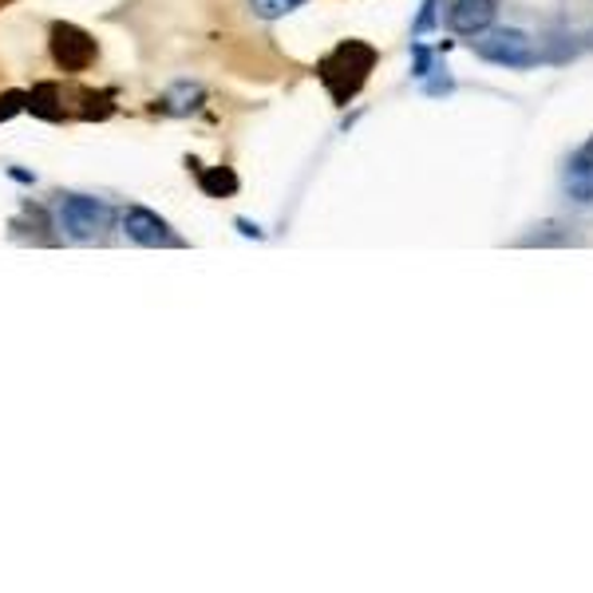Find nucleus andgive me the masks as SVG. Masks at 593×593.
Wrapping results in <instances>:
<instances>
[{
    "label": "nucleus",
    "mask_w": 593,
    "mask_h": 593,
    "mask_svg": "<svg viewBox=\"0 0 593 593\" xmlns=\"http://www.w3.org/2000/svg\"><path fill=\"white\" fill-rule=\"evenodd\" d=\"M24 103H28V95H24V91H4V95H0V124L16 119V115L24 112Z\"/></svg>",
    "instance_id": "obj_15"
},
{
    "label": "nucleus",
    "mask_w": 593,
    "mask_h": 593,
    "mask_svg": "<svg viewBox=\"0 0 593 593\" xmlns=\"http://www.w3.org/2000/svg\"><path fill=\"white\" fill-rule=\"evenodd\" d=\"M79 103H83V107H79V119H88V124H91V119H100V124H103V119H112V115H115V95H112V91H88V88H83V91H79Z\"/></svg>",
    "instance_id": "obj_11"
},
{
    "label": "nucleus",
    "mask_w": 593,
    "mask_h": 593,
    "mask_svg": "<svg viewBox=\"0 0 593 593\" xmlns=\"http://www.w3.org/2000/svg\"><path fill=\"white\" fill-rule=\"evenodd\" d=\"M566 194H570L578 206H593V139L570 158V167H566Z\"/></svg>",
    "instance_id": "obj_8"
},
{
    "label": "nucleus",
    "mask_w": 593,
    "mask_h": 593,
    "mask_svg": "<svg viewBox=\"0 0 593 593\" xmlns=\"http://www.w3.org/2000/svg\"><path fill=\"white\" fill-rule=\"evenodd\" d=\"M202 103H206V88L191 83V79H179L175 88L163 91V100H155V112L170 115V119H186V115L202 112Z\"/></svg>",
    "instance_id": "obj_7"
},
{
    "label": "nucleus",
    "mask_w": 593,
    "mask_h": 593,
    "mask_svg": "<svg viewBox=\"0 0 593 593\" xmlns=\"http://www.w3.org/2000/svg\"><path fill=\"white\" fill-rule=\"evenodd\" d=\"M48 48H52L56 67H64V72H72V76H76V72H88V67L95 64V56H100L95 36H88L83 28H76V24H67V21L52 24Z\"/></svg>",
    "instance_id": "obj_4"
},
{
    "label": "nucleus",
    "mask_w": 593,
    "mask_h": 593,
    "mask_svg": "<svg viewBox=\"0 0 593 593\" xmlns=\"http://www.w3.org/2000/svg\"><path fill=\"white\" fill-rule=\"evenodd\" d=\"M237 234H242V237H266V234H261V225H254V222H249V218H237Z\"/></svg>",
    "instance_id": "obj_17"
},
{
    "label": "nucleus",
    "mask_w": 593,
    "mask_h": 593,
    "mask_svg": "<svg viewBox=\"0 0 593 593\" xmlns=\"http://www.w3.org/2000/svg\"><path fill=\"white\" fill-rule=\"evenodd\" d=\"M249 4V12L258 16V21H285V16H293L297 9H305L309 0H246Z\"/></svg>",
    "instance_id": "obj_12"
},
{
    "label": "nucleus",
    "mask_w": 593,
    "mask_h": 593,
    "mask_svg": "<svg viewBox=\"0 0 593 593\" xmlns=\"http://www.w3.org/2000/svg\"><path fill=\"white\" fill-rule=\"evenodd\" d=\"M372 67H376V48L364 44V40H345V44H336L333 52L317 64V76H321L325 91L333 95V103L345 107L348 100H357V91L364 88Z\"/></svg>",
    "instance_id": "obj_1"
},
{
    "label": "nucleus",
    "mask_w": 593,
    "mask_h": 593,
    "mask_svg": "<svg viewBox=\"0 0 593 593\" xmlns=\"http://www.w3.org/2000/svg\"><path fill=\"white\" fill-rule=\"evenodd\" d=\"M494 16H499V4L494 0H451L448 9V28L455 36H482L487 28H494Z\"/></svg>",
    "instance_id": "obj_6"
},
{
    "label": "nucleus",
    "mask_w": 593,
    "mask_h": 593,
    "mask_svg": "<svg viewBox=\"0 0 593 593\" xmlns=\"http://www.w3.org/2000/svg\"><path fill=\"white\" fill-rule=\"evenodd\" d=\"M424 91L427 95H448V91H455V79L439 76V79H431V83H424Z\"/></svg>",
    "instance_id": "obj_16"
},
{
    "label": "nucleus",
    "mask_w": 593,
    "mask_h": 593,
    "mask_svg": "<svg viewBox=\"0 0 593 593\" xmlns=\"http://www.w3.org/2000/svg\"><path fill=\"white\" fill-rule=\"evenodd\" d=\"M119 222H124V234L131 237L134 246H146V249H182L186 246V237H182L167 218H158L155 210H146V206H127Z\"/></svg>",
    "instance_id": "obj_5"
},
{
    "label": "nucleus",
    "mask_w": 593,
    "mask_h": 593,
    "mask_svg": "<svg viewBox=\"0 0 593 593\" xmlns=\"http://www.w3.org/2000/svg\"><path fill=\"white\" fill-rule=\"evenodd\" d=\"M52 222H56L64 242L88 246V242H100L112 230L115 210L103 198H91V194H60L56 206H52Z\"/></svg>",
    "instance_id": "obj_2"
},
{
    "label": "nucleus",
    "mask_w": 593,
    "mask_h": 593,
    "mask_svg": "<svg viewBox=\"0 0 593 593\" xmlns=\"http://www.w3.org/2000/svg\"><path fill=\"white\" fill-rule=\"evenodd\" d=\"M436 9H439V0H424V4H420V16L412 21V36H427L436 28V16H439Z\"/></svg>",
    "instance_id": "obj_14"
},
{
    "label": "nucleus",
    "mask_w": 593,
    "mask_h": 593,
    "mask_svg": "<svg viewBox=\"0 0 593 593\" xmlns=\"http://www.w3.org/2000/svg\"><path fill=\"white\" fill-rule=\"evenodd\" d=\"M412 60H415V64H412V76L415 79H427L439 67L436 64V52H431V48H424L420 40H412Z\"/></svg>",
    "instance_id": "obj_13"
},
{
    "label": "nucleus",
    "mask_w": 593,
    "mask_h": 593,
    "mask_svg": "<svg viewBox=\"0 0 593 593\" xmlns=\"http://www.w3.org/2000/svg\"><path fill=\"white\" fill-rule=\"evenodd\" d=\"M186 167L198 170V191L206 198H234L242 191V179L234 175V167H198V158H186Z\"/></svg>",
    "instance_id": "obj_10"
},
{
    "label": "nucleus",
    "mask_w": 593,
    "mask_h": 593,
    "mask_svg": "<svg viewBox=\"0 0 593 593\" xmlns=\"http://www.w3.org/2000/svg\"><path fill=\"white\" fill-rule=\"evenodd\" d=\"M475 56L494 67H530L538 60L534 40L523 28H487L475 36Z\"/></svg>",
    "instance_id": "obj_3"
},
{
    "label": "nucleus",
    "mask_w": 593,
    "mask_h": 593,
    "mask_svg": "<svg viewBox=\"0 0 593 593\" xmlns=\"http://www.w3.org/2000/svg\"><path fill=\"white\" fill-rule=\"evenodd\" d=\"M9 179L24 182V186H33V182H36V175H33V170H21V167H9Z\"/></svg>",
    "instance_id": "obj_18"
},
{
    "label": "nucleus",
    "mask_w": 593,
    "mask_h": 593,
    "mask_svg": "<svg viewBox=\"0 0 593 593\" xmlns=\"http://www.w3.org/2000/svg\"><path fill=\"white\" fill-rule=\"evenodd\" d=\"M24 95H28L24 112H33L36 119H44V124H64L67 119L64 88H60V83H36V88L24 91Z\"/></svg>",
    "instance_id": "obj_9"
}]
</instances>
